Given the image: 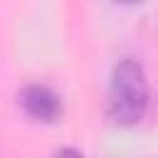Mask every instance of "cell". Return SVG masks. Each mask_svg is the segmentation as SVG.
<instances>
[{
    "label": "cell",
    "instance_id": "6da1fadb",
    "mask_svg": "<svg viewBox=\"0 0 158 158\" xmlns=\"http://www.w3.org/2000/svg\"><path fill=\"white\" fill-rule=\"evenodd\" d=\"M148 101H151V89H148V79H146L143 67L131 57L121 59L114 67L111 81H109V116H111V121L118 126L138 123L148 111Z\"/></svg>",
    "mask_w": 158,
    "mask_h": 158
},
{
    "label": "cell",
    "instance_id": "7a4b0ae2",
    "mask_svg": "<svg viewBox=\"0 0 158 158\" xmlns=\"http://www.w3.org/2000/svg\"><path fill=\"white\" fill-rule=\"evenodd\" d=\"M17 104L30 118L42 121V123H54L62 114L59 96L44 84H25L17 91Z\"/></svg>",
    "mask_w": 158,
    "mask_h": 158
},
{
    "label": "cell",
    "instance_id": "3957f363",
    "mask_svg": "<svg viewBox=\"0 0 158 158\" xmlns=\"http://www.w3.org/2000/svg\"><path fill=\"white\" fill-rule=\"evenodd\" d=\"M111 2H121V5H138L143 0H111Z\"/></svg>",
    "mask_w": 158,
    "mask_h": 158
}]
</instances>
